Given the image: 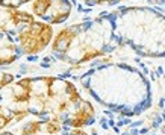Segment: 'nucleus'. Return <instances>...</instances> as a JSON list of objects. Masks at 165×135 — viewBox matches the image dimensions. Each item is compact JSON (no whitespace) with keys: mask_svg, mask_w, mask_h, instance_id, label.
<instances>
[{"mask_svg":"<svg viewBox=\"0 0 165 135\" xmlns=\"http://www.w3.org/2000/svg\"><path fill=\"white\" fill-rule=\"evenodd\" d=\"M0 99L17 115L18 123L32 117L83 129L95 121V108L91 100L83 97L74 82L61 76L15 79L0 93Z\"/></svg>","mask_w":165,"mask_h":135,"instance_id":"f257e3e1","label":"nucleus"},{"mask_svg":"<svg viewBox=\"0 0 165 135\" xmlns=\"http://www.w3.org/2000/svg\"><path fill=\"white\" fill-rule=\"evenodd\" d=\"M80 85L97 103L123 115H139L153 103L147 78L124 62L92 67L80 76Z\"/></svg>","mask_w":165,"mask_h":135,"instance_id":"f03ea898","label":"nucleus"},{"mask_svg":"<svg viewBox=\"0 0 165 135\" xmlns=\"http://www.w3.org/2000/svg\"><path fill=\"white\" fill-rule=\"evenodd\" d=\"M120 46L108 14L73 23L56 32L50 52L68 65H82L112 53Z\"/></svg>","mask_w":165,"mask_h":135,"instance_id":"7ed1b4c3","label":"nucleus"},{"mask_svg":"<svg viewBox=\"0 0 165 135\" xmlns=\"http://www.w3.org/2000/svg\"><path fill=\"white\" fill-rule=\"evenodd\" d=\"M120 44L147 58H165V14L150 6H123L108 12Z\"/></svg>","mask_w":165,"mask_h":135,"instance_id":"20e7f679","label":"nucleus"},{"mask_svg":"<svg viewBox=\"0 0 165 135\" xmlns=\"http://www.w3.org/2000/svg\"><path fill=\"white\" fill-rule=\"evenodd\" d=\"M53 37H55L53 26L38 20L27 23L14 35L23 56H26V55L33 56V55L43 53L47 47H50Z\"/></svg>","mask_w":165,"mask_h":135,"instance_id":"39448f33","label":"nucleus"},{"mask_svg":"<svg viewBox=\"0 0 165 135\" xmlns=\"http://www.w3.org/2000/svg\"><path fill=\"white\" fill-rule=\"evenodd\" d=\"M73 12V3L70 0H33L30 3V14L35 20L50 26L62 24Z\"/></svg>","mask_w":165,"mask_h":135,"instance_id":"423d86ee","label":"nucleus"},{"mask_svg":"<svg viewBox=\"0 0 165 135\" xmlns=\"http://www.w3.org/2000/svg\"><path fill=\"white\" fill-rule=\"evenodd\" d=\"M20 135H88L83 129L70 128L59 121L51 120H40L30 118L24 120L23 126L20 128Z\"/></svg>","mask_w":165,"mask_h":135,"instance_id":"0eeeda50","label":"nucleus"},{"mask_svg":"<svg viewBox=\"0 0 165 135\" xmlns=\"http://www.w3.org/2000/svg\"><path fill=\"white\" fill-rule=\"evenodd\" d=\"M35 17L24 9H11L0 6V34L15 35L23 26L33 21Z\"/></svg>","mask_w":165,"mask_h":135,"instance_id":"6e6552de","label":"nucleus"},{"mask_svg":"<svg viewBox=\"0 0 165 135\" xmlns=\"http://www.w3.org/2000/svg\"><path fill=\"white\" fill-rule=\"evenodd\" d=\"M23 56L14 35L11 34H0V68L2 67L12 65Z\"/></svg>","mask_w":165,"mask_h":135,"instance_id":"1a4fd4ad","label":"nucleus"},{"mask_svg":"<svg viewBox=\"0 0 165 135\" xmlns=\"http://www.w3.org/2000/svg\"><path fill=\"white\" fill-rule=\"evenodd\" d=\"M12 123H18L17 115H15L12 111H9V109L5 106V103L2 102V99H0V132L5 131L8 126H11Z\"/></svg>","mask_w":165,"mask_h":135,"instance_id":"9d476101","label":"nucleus"},{"mask_svg":"<svg viewBox=\"0 0 165 135\" xmlns=\"http://www.w3.org/2000/svg\"><path fill=\"white\" fill-rule=\"evenodd\" d=\"M33 0H0L2 8H11V9H21L23 6L32 3Z\"/></svg>","mask_w":165,"mask_h":135,"instance_id":"9b49d317","label":"nucleus"},{"mask_svg":"<svg viewBox=\"0 0 165 135\" xmlns=\"http://www.w3.org/2000/svg\"><path fill=\"white\" fill-rule=\"evenodd\" d=\"M14 81H15V76L12 75V73H8V71L0 70V93H2L8 85H11Z\"/></svg>","mask_w":165,"mask_h":135,"instance_id":"f8f14e48","label":"nucleus"},{"mask_svg":"<svg viewBox=\"0 0 165 135\" xmlns=\"http://www.w3.org/2000/svg\"><path fill=\"white\" fill-rule=\"evenodd\" d=\"M80 2L91 6H112V5H117V3L126 2V0H80Z\"/></svg>","mask_w":165,"mask_h":135,"instance_id":"ddd939ff","label":"nucleus"},{"mask_svg":"<svg viewBox=\"0 0 165 135\" xmlns=\"http://www.w3.org/2000/svg\"><path fill=\"white\" fill-rule=\"evenodd\" d=\"M0 135H15V134L11 132V131H2V132H0Z\"/></svg>","mask_w":165,"mask_h":135,"instance_id":"4468645a","label":"nucleus"}]
</instances>
